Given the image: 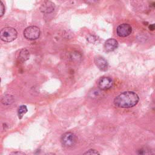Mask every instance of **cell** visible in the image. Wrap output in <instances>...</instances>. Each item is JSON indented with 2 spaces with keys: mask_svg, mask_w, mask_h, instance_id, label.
I'll list each match as a JSON object with an SVG mask.
<instances>
[{
  "mask_svg": "<svg viewBox=\"0 0 155 155\" xmlns=\"http://www.w3.org/2000/svg\"><path fill=\"white\" fill-rule=\"evenodd\" d=\"M113 85V81L110 77H102L98 82V87L102 90H107L111 88Z\"/></svg>",
  "mask_w": 155,
  "mask_h": 155,
  "instance_id": "6",
  "label": "cell"
},
{
  "mask_svg": "<svg viewBox=\"0 0 155 155\" xmlns=\"http://www.w3.org/2000/svg\"><path fill=\"white\" fill-rule=\"evenodd\" d=\"M99 0H85V1L88 4H93L97 2Z\"/></svg>",
  "mask_w": 155,
  "mask_h": 155,
  "instance_id": "15",
  "label": "cell"
},
{
  "mask_svg": "<svg viewBox=\"0 0 155 155\" xmlns=\"http://www.w3.org/2000/svg\"><path fill=\"white\" fill-rule=\"evenodd\" d=\"M139 98L134 91H124L117 96L113 101L114 105L119 108H131L137 104Z\"/></svg>",
  "mask_w": 155,
  "mask_h": 155,
  "instance_id": "1",
  "label": "cell"
},
{
  "mask_svg": "<svg viewBox=\"0 0 155 155\" xmlns=\"http://www.w3.org/2000/svg\"><path fill=\"white\" fill-rule=\"evenodd\" d=\"M62 144L67 148L74 146L77 142L76 136L71 132H67L64 133L61 137Z\"/></svg>",
  "mask_w": 155,
  "mask_h": 155,
  "instance_id": "4",
  "label": "cell"
},
{
  "mask_svg": "<svg viewBox=\"0 0 155 155\" xmlns=\"http://www.w3.org/2000/svg\"><path fill=\"white\" fill-rule=\"evenodd\" d=\"M40 9L44 13H50L54 10V4L50 1H46L41 5Z\"/></svg>",
  "mask_w": 155,
  "mask_h": 155,
  "instance_id": "9",
  "label": "cell"
},
{
  "mask_svg": "<svg viewBox=\"0 0 155 155\" xmlns=\"http://www.w3.org/2000/svg\"><path fill=\"white\" fill-rule=\"evenodd\" d=\"M29 57H30L29 51L27 49L23 48L19 51L18 58L20 62H25L28 59Z\"/></svg>",
  "mask_w": 155,
  "mask_h": 155,
  "instance_id": "10",
  "label": "cell"
},
{
  "mask_svg": "<svg viewBox=\"0 0 155 155\" xmlns=\"http://www.w3.org/2000/svg\"><path fill=\"white\" fill-rule=\"evenodd\" d=\"M2 102L5 105H9L13 102V97L10 95H5L2 98Z\"/></svg>",
  "mask_w": 155,
  "mask_h": 155,
  "instance_id": "12",
  "label": "cell"
},
{
  "mask_svg": "<svg viewBox=\"0 0 155 155\" xmlns=\"http://www.w3.org/2000/svg\"><path fill=\"white\" fill-rule=\"evenodd\" d=\"M132 31V28L130 24H122L119 25L116 29L117 35L119 37H127L129 36Z\"/></svg>",
  "mask_w": 155,
  "mask_h": 155,
  "instance_id": "5",
  "label": "cell"
},
{
  "mask_svg": "<svg viewBox=\"0 0 155 155\" xmlns=\"http://www.w3.org/2000/svg\"><path fill=\"white\" fill-rule=\"evenodd\" d=\"M149 29L150 30L153 31L155 29V24H150L149 25Z\"/></svg>",
  "mask_w": 155,
  "mask_h": 155,
  "instance_id": "16",
  "label": "cell"
},
{
  "mask_svg": "<svg viewBox=\"0 0 155 155\" xmlns=\"http://www.w3.org/2000/svg\"><path fill=\"white\" fill-rule=\"evenodd\" d=\"M84 154H99L100 153L94 149H90L84 153Z\"/></svg>",
  "mask_w": 155,
  "mask_h": 155,
  "instance_id": "13",
  "label": "cell"
},
{
  "mask_svg": "<svg viewBox=\"0 0 155 155\" xmlns=\"http://www.w3.org/2000/svg\"><path fill=\"white\" fill-rule=\"evenodd\" d=\"M118 47V42L113 38H110L107 39L104 45L105 49L107 52H111L116 50Z\"/></svg>",
  "mask_w": 155,
  "mask_h": 155,
  "instance_id": "8",
  "label": "cell"
},
{
  "mask_svg": "<svg viewBox=\"0 0 155 155\" xmlns=\"http://www.w3.org/2000/svg\"><path fill=\"white\" fill-rule=\"evenodd\" d=\"M13 154H25V153H21V152H15V153H13Z\"/></svg>",
  "mask_w": 155,
  "mask_h": 155,
  "instance_id": "17",
  "label": "cell"
},
{
  "mask_svg": "<svg viewBox=\"0 0 155 155\" xmlns=\"http://www.w3.org/2000/svg\"><path fill=\"white\" fill-rule=\"evenodd\" d=\"M17 36L18 33L14 28L7 27L3 28L1 30L0 37L1 40L4 42H12L17 38Z\"/></svg>",
  "mask_w": 155,
  "mask_h": 155,
  "instance_id": "2",
  "label": "cell"
},
{
  "mask_svg": "<svg viewBox=\"0 0 155 155\" xmlns=\"http://www.w3.org/2000/svg\"><path fill=\"white\" fill-rule=\"evenodd\" d=\"M94 63L97 67L101 71H107L108 69V64L107 61L101 56H97L94 58Z\"/></svg>",
  "mask_w": 155,
  "mask_h": 155,
  "instance_id": "7",
  "label": "cell"
},
{
  "mask_svg": "<svg viewBox=\"0 0 155 155\" xmlns=\"http://www.w3.org/2000/svg\"><path fill=\"white\" fill-rule=\"evenodd\" d=\"M5 13V7L2 1H1V16H3Z\"/></svg>",
  "mask_w": 155,
  "mask_h": 155,
  "instance_id": "14",
  "label": "cell"
},
{
  "mask_svg": "<svg viewBox=\"0 0 155 155\" xmlns=\"http://www.w3.org/2000/svg\"><path fill=\"white\" fill-rule=\"evenodd\" d=\"M24 36L28 40H36L39 38L41 35L40 29L34 25L27 27L24 31Z\"/></svg>",
  "mask_w": 155,
  "mask_h": 155,
  "instance_id": "3",
  "label": "cell"
},
{
  "mask_svg": "<svg viewBox=\"0 0 155 155\" xmlns=\"http://www.w3.org/2000/svg\"><path fill=\"white\" fill-rule=\"evenodd\" d=\"M27 112V108L25 105H22L19 106L18 110V115L19 119H21L24 114H25Z\"/></svg>",
  "mask_w": 155,
  "mask_h": 155,
  "instance_id": "11",
  "label": "cell"
}]
</instances>
